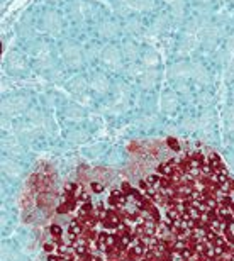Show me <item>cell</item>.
<instances>
[{"mask_svg":"<svg viewBox=\"0 0 234 261\" xmlns=\"http://www.w3.org/2000/svg\"><path fill=\"white\" fill-rule=\"evenodd\" d=\"M93 261H234V180L217 154L185 153L93 208Z\"/></svg>","mask_w":234,"mask_h":261,"instance_id":"6da1fadb","label":"cell"}]
</instances>
